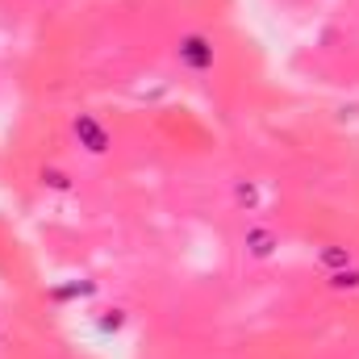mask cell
<instances>
[{
	"label": "cell",
	"instance_id": "obj_6",
	"mask_svg": "<svg viewBox=\"0 0 359 359\" xmlns=\"http://www.w3.org/2000/svg\"><path fill=\"white\" fill-rule=\"evenodd\" d=\"M318 264H322L326 271H339V268H347V264H355V255H351V247H343V243H330V247H322Z\"/></svg>",
	"mask_w": 359,
	"mask_h": 359
},
{
	"label": "cell",
	"instance_id": "obj_1",
	"mask_svg": "<svg viewBox=\"0 0 359 359\" xmlns=\"http://www.w3.org/2000/svg\"><path fill=\"white\" fill-rule=\"evenodd\" d=\"M176 63L188 76H209L213 63H217V42L201 29H188L176 38Z\"/></svg>",
	"mask_w": 359,
	"mask_h": 359
},
{
	"label": "cell",
	"instance_id": "obj_5",
	"mask_svg": "<svg viewBox=\"0 0 359 359\" xmlns=\"http://www.w3.org/2000/svg\"><path fill=\"white\" fill-rule=\"evenodd\" d=\"M326 288H330V292H347V297H355L359 292V268L355 264H347V268H339V271H326Z\"/></svg>",
	"mask_w": 359,
	"mask_h": 359
},
{
	"label": "cell",
	"instance_id": "obj_3",
	"mask_svg": "<svg viewBox=\"0 0 359 359\" xmlns=\"http://www.w3.org/2000/svg\"><path fill=\"white\" fill-rule=\"evenodd\" d=\"M72 134H76V142H80L88 155H96V159H100V155H109V147H113L109 130H104L92 113H80V117L72 121Z\"/></svg>",
	"mask_w": 359,
	"mask_h": 359
},
{
	"label": "cell",
	"instance_id": "obj_7",
	"mask_svg": "<svg viewBox=\"0 0 359 359\" xmlns=\"http://www.w3.org/2000/svg\"><path fill=\"white\" fill-rule=\"evenodd\" d=\"M42 184H46L50 192H72V188H76L72 176H67L63 168H42Z\"/></svg>",
	"mask_w": 359,
	"mask_h": 359
},
{
	"label": "cell",
	"instance_id": "obj_2",
	"mask_svg": "<svg viewBox=\"0 0 359 359\" xmlns=\"http://www.w3.org/2000/svg\"><path fill=\"white\" fill-rule=\"evenodd\" d=\"M243 251H247V259H255V264H268L280 255V234L264 226V222H251L247 230H243Z\"/></svg>",
	"mask_w": 359,
	"mask_h": 359
},
{
	"label": "cell",
	"instance_id": "obj_4",
	"mask_svg": "<svg viewBox=\"0 0 359 359\" xmlns=\"http://www.w3.org/2000/svg\"><path fill=\"white\" fill-rule=\"evenodd\" d=\"M230 192H234V205H238L243 213H259V209H264V201H268L264 184H259V180H251V176L230 180Z\"/></svg>",
	"mask_w": 359,
	"mask_h": 359
},
{
	"label": "cell",
	"instance_id": "obj_8",
	"mask_svg": "<svg viewBox=\"0 0 359 359\" xmlns=\"http://www.w3.org/2000/svg\"><path fill=\"white\" fill-rule=\"evenodd\" d=\"M0 334H4V322H0Z\"/></svg>",
	"mask_w": 359,
	"mask_h": 359
}]
</instances>
